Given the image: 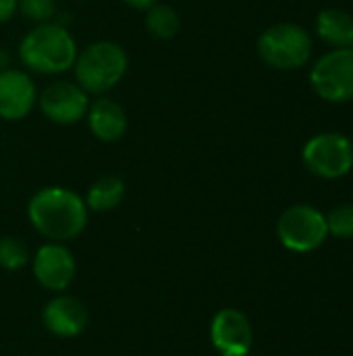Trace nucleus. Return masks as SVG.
I'll return each mask as SVG.
<instances>
[{"mask_svg":"<svg viewBox=\"0 0 353 356\" xmlns=\"http://www.w3.org/2000/svg\"><path fill=\"white\" fill-rule=\"evenodd\" d=\"M123 198H125V181L117 175H102L89 186L83 200L87 204V211L108 213L117 209L123 202Z\"/></svg>","mask_w":353,"mask_h":356,"instance_id":"15","label":"nucleus"},{"mask_svg":"<svg viewBox=\"0 0 353 356\" xmlns=\"http://www.w3.org/2000/svg\"><path fill=\"white\" fill-rule=\"evenodd\" d=\"M89 102V94L75 81L67 79H58L37 94L40 113L56 125H75L83 121Z\"/></svg>","mask_w":353,"mask_h":356,"instance_id":"8","label":"nucleus"},{"mask_svg":"<svg viewBox=\"0 0 353 356\" xmlns=\"http://www.w3.org/2000/svg\"><path fill=\"white\" fill-rule=\"evenodd\" d=\"M127 6H131V8H135V10H148L150 6H154V4H158L160 0H123Z\"/></svg>","mask_w":353,"mask_h":356,"instance_id":"21","label":"nucleus"},{"mask_svg":"<svg viewBox=\"0 0 353 356\" xmlns=\"http://www.w3.org/2000/svg\"><path fill=\"white\" fill-rule=\"evenodd\" d=\"M29 261V250L27 246L12 236H4L0 238V267L6 271H15L25 267Z\"/></svg>","mask_w":353,"mask_h":356,"instance_id":"17","label":"nucleus"},{"mask_svg":"<svg viewBox=\"0 0 353 356\" xmlns=\"http://www.w3.org/2000/svg\"><path fill=\"white\" fill-rule=\"evenodd\" d=\"M75 257L62 242H48L33 257V275L50 292H64L75 280Z\"/></svg>","mask_w":353,"mask_h":356,"instance_id":"9","label":"nucleus"},{"mask_svg":"<svg viewBox=\"0 0 353 356\" xmlns=\"http://www.w3.org/2000/svg\"><path fill=\"white\" fill-rule=\"evenodd\" d=\"M77 42L60 21L33 25L19 42V60L29 73L60 75L73 69Z\"/></svg>","mask_w":353,"mask_h":356,"instance_id":"2","label":"nucleus"},{"mask_svg":"<svg viewBox=\"0 0 353 356\" xmlns=\"http://www.w3.org/2000/svg\"><path fill=\"white\" fill-rule=\"evenodd\" d=\"M37 104V88L23 69H6L0 73V119L23 121Z\"/></svg>","mask_w":353,"mask_h":356,"instance_id":"11","label":"nucleus"},{"mask_svg":"<svg viewBox=\"0 0 353 356\" xmlns=\"http://www.w3.org/2000/svg\"><path fill=\"white\" fill-rule=\"evenodd\" d=\"M258 54L273 69H300L308 63L312 54V40L308 31L300 25L277 23L260 35Z\"/></svg>","mask_w":353,"mask_h":356,"instance_id":"4","label":"nucleus"},{"mask_svg":"<svg viewBox=\"0 0 353 356\" xmlns=\"http://www.w3.org/2000/svg\"><path fill=\"white\" fill-rule=\"evenodd\" d=\"M19 13V0H0V23H8Z\"/></svg>","mask_w":353,"mask_h":356,"instance_id":"20","label":"nucleus"},{"mask_svg":"<svg viewBox=\"0 0 353 356\" xmlns=\"http://www.w3.org/2000/svg\"><path fill=\"white\" fill-rule=\"evenodd\" d=\"M87 127L92 136L104 144H114L125 138L129 121L125 108L110 96H98L89 102L87 115H85Z\"/></svg>","mask_w":353,"mask_h":356,"instance_id":"13","label":"nucleus"},{"mask_svg":"<svg viewBox=\"0 0 353 356\" xmlns=\"http://www.w3.org/2000/svg\"><path fill=\"white\" fill-rule=\"evenodd\" d=\"M77 2H85V0H77Z\"/></svg>","mask_w":353,"mask_h":356,"instance_id":"23","label":"nucleus"},{"mask_svg":"<svg viewBox=\"0 0 353 356\" xmlns=\"http://www.w3.org/2000/svg\"><path fill=\"white\" fill-rule=\"evenodd\" d=\"M6 69H10V54L6 48H0V73Z\"/></svg>","mask_w":353,"mask_h":356,"instance_id":"22","label":"nucleus"},{"mask_svg":"<svg viewBox=\"0 0 353 356\" xmlns=\"http://www.w3.org/2000/svg\"><path fill=\"white\" fill-rule=\"evenodd\" d=\"M27 217L33 229L50 242H69L85 229L89 211L77 192L50 186L29 198Z\"/></svg>","mask_w":353,"mask_h":356,"instance_id":"1","label":"nucleus"},{"mask_svg":"<svg viewBox=\"0 0 353 356\" xmlns=\"http://www.w3.org/2000/svg\"><path fill=\"white\" fill-rule=\"evenodd\" d=\"M318 35L335 48L353 50V17L341 8H327L316 21Z\"/></svg>","mask_w":353,"mask_h":356,"instance_id":"14","label":"nucleus"},{"mask_svg":"<svg viewBox=\"0 0 353 356\" xmlns=\"http://www.w3.org/2000/svg\"><path fill=\"white\" fill-rule=\"evenodd\" d=\"M129 69L125 48L112 40H98L77 52L73 63V81L89 96H104L119 86Z\"/></svg>","mask_w":353,"mask_h":356,"instance_id":"3","label":"nucleus"},{"mask_svg":"<svg viewBox=\"0 0 353 356\" xmlns=\"http://www.w3.org/2000/svg\"><path fill=\"white\" fill-rule=\"evenodd\" d=\"M314 92L329 102L353 100V50L337 48L325 54L310 75Z\"/></svg>","mask_w":353,"mask_h":356,"instance_id":"7","label":"nucleus"},{"mask_svg":"<svg viewBox=\"0 0 353 356\" xmlns=\"http://www.w3.org/2000/svg\"><path fill=\"white\" fill-rule=\"evenodd\" d=\"M210 340L223 356H248L254 342L252 323L241 311L223 309L210 323Z\"/></svg>","mask_w":353,"mask_h":356,"instance_id":"10","label":"nucleus"},{"mask_svg":"<svg viewBox=\"0 0 353 356\" xmlns=\"http://www.w3.org/2000/svg\"><path fill=\"white\" fill-rule=\"evenodd\" d=\"M327 227H329V234H333L335 238L352 240L353 238V204H341V207H335V209L327 215Z\"/></svg>","mask_w":353,"mask_h":356,"instance_id":"18","label":"nucleus"},{"mask_svg":"<svg viewBox=\"0 0 353 356\" xmlns=\"http://www.w3.org/2000/svg\"><path fill=\"white\" fill-rule=\"evenodd\" d=\"M352 144H353V142H352Z\"/></svg>","mask_w":353,"mask_h":356,"instance_id":"24","label":"nucleus"},{"mask_svg":"<svg viewBox=\"0 0 353 356\" xmlns=\"http://www.w3.org/2000/svg\"><path fill=\"white\" fill-rule=\"evenodd\" d=\"M310 173L322 179H339L353 167V144L339 134H320L312 138L302 152Z\"/></svg>","mask_w":353,"mask_h":356,"instance_id":"6","label":"nucleus"},{"mask_svg":"<svg viewBox=\"0 0 353 356\" xmlns=\"http://www.w3.org/2000/svg\"><path fill=\"white\" fill-rule=\"evenodd\" d=\"M144 25L150 35H154L158 40H173L181 29V17H179L177 8H173L171 4L158 2L146 10Z\"/></svg>","mask_w":353,"mask_h":356,"instance_id":"16","label":"nucleus"},{"mask_svg":"<svg viewBox=\"0 0 353 356\" xmlns=\"http://www.w3.org/2000/svg\"><path fill=\"white\" fill-rule=\"evenodd\" d=\"M19 13L27 19L37 23L54 21L56 15V0H19Z\"/></svg>","mask_w":353,"mask_h":356,"instance_id":"19","label":"nucleus"},{"mask_svg":"<svg viewBox=\"0 0 353 356\" xmlns=\"http://www.w3.org/2000/svg\"><path fill=\"white\" fill-rule=\"evenodd\" d=\"M42 321L50 334L58 338H75L87 327L89 315L79 298L58 294L46 302L42 311Z\"/></svg>","mask_w":353,"mask_h":356,"instance_id":"12","label":"nucleus"},{"mask_svg":"<svg viewBox=\"0 0 353 356\" xmlns=\"http://www.w3.org/2000/svg\"><path fill=\"white\" fill-rule=\"evenodd\" d=\"M277 236L281 244L293 252H312L329 236L327 217L308 204L289 207L277 223Z\"/></svg>","mask_w":353,"mask_h":356,"instance_id":"5","label":"nucleus"}]
</instances>
